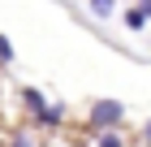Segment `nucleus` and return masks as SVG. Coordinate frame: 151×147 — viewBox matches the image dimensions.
I'll list each match as a JSON object with an SVG mask.
<instances>
[{"label":"nucleus","instance_id":"obj_1","mask_svg":"<svg viewBox=\"0 0 151 147\" xmlns=\"http://www.w3.org/2000/svg\"><path fill=\"white\" fill-rule=\"evenodd\" d=\"M121 121H125V104L121 100H95L91 104V130L108 134V130H116Z\"/></svg>","mask_w":151,"mask_h":147},{"label":"nucleus","instance_id":"obj_2","mask_svg":"<svg viewBox=\"0 0 151 147\" xmlns=\"http://www.w3.org/2000/svg\"><path fill=\"white\" fill-rule=\"evenodd\" d=\"M22 100L35 108V117H39L43 125H60V121H65V104H47L39 87H22Z\"/></svg>","mask_w":151,"mask_h":147},{"label":"nucleus","instance_id":"obj_3","mask_svg":"<svg viewBox=\"0 0 151 147\" xmlns=\"http://www.w3.org/2000/svg\"><path fill=\"white\" fill-rule=\"evenodd\" d=\"M86 9H91L95 17H99V22H108V17H112V13H116V0H91Z\"/></svg>","mask_w":151,"mask_h":147},{"label":"nucleus","instance_id":"obj_4","mask_svg":"<svg viewBox=\"0 0 151 147\" xmlns=\"http://www.w3.org/2000/svg\"><path fill=\"white\" fill-rule=\"evenodd\" d=\"M147 22H151V17H147L142 9H125V26H129V30H142Z\"/></svg>","mask_w":151,"mask_h":147},{"label":"nucleus","instance_id":"obj_5","mask_svg":"<svg viewBox=\"0 0 151 147\" xmlns=\"http://www.w3.org/2000/svg\"><path fill=\"white\" fill-rule=\"evenodd\" d=\"M95 147H125V143H121L116 130H108V134H99V143H95Z\"/></svg>","mask_w":151,"mask_h":147},{"label":"nucleus","instance_id":"obj_6","mask_svg":"<svg viewBox=\"0 0 151 147\" xmlns=\"http://www.w3.org/2000/svg\"><path fill=\"white\" fill-rule=\"evenodd\" d=\"M0 65H13V43L0 35Z\"/></svg>","mask_w":151,"mask_h":147},{"label":"nucleus","instance_id":"obj_7","mask_svg":"<svg viewBox=\"0 0 151 147\" xmlns=\"http://www.w3.org/2000/svg\"><path fill=\"white\" fill-rule=\"evenodd\" d=\"M13 147H39V143H35L30 134H17V138H13Z\"/></svg>","mask_w":151,"mask_h":147},{"label":"nucleus","instance_id":"obj_8","mask_svg":"<svg viewBox=\"0 0 151 147\" xmlns=\"http://www.w3.org/2000/svg\"><path fill=\"white\" fill-rule=\"evenodd\" d=\"M138 9H142V13H147V17H151V0H138Z\"/></svg>","mask_w":151,"mask_h":147},{"label":"nucleus","instance_id":"obj_9","mask_svg":"<svg viewBox=\"0 0 151 147\" xmlns=\"http://www.w3.org/2000/svg\"><path fill=\"white\" fill-rule=\"evenodd\" d=\"M142 138H147V147H151V121H147V125H142Z\"/></svg>","mask_w":151,"mask_h":147}]
</instances>
